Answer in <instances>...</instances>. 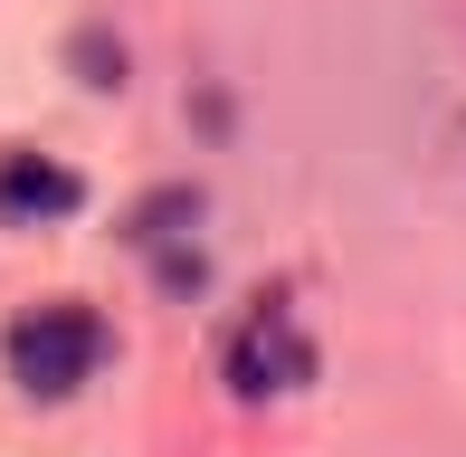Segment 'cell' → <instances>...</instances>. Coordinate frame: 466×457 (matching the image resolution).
I'll list each match as a JSON object with an SVG mask.
<instances>
[{
    "label": "cell",
    "instance_id": "cell-1",
    "mask_svg": "<svg viewBox=\"0 0 466 457\" xmlns=\"http://www.w3.org/2000/svg\"><path fill=\"white\" fill-rule=\"evenodd\" d=\"M105 352H115V334H105L96 305H29V315L0 334V362H10V381L29 391V401H67V391H86L105 371Z\"/></svg>",
    "mask_w": 466,
    "mask_h": 457
},
{
    "label": "cell",
    "instance_id": "cell-2",
    "mask_svg": "<svg viewBox=\"0 0 466 457\" xmlns=\"http://www.w3.org/2000/svg\"><path fill=\"white\" fill-rule=\"evenodd\" d=\"M295 381H314V343L295 334L286 296H258V315L228 334V391H238V401H277Z\"/></svg>",
    "mask_w": 466,
    "mask_h": 457
},
{
    "label": "cell",
    "instance_id": "cell-3",
    "mask_svg": "<svg viewBox=\"0 0 466 457\" xmlns=\"http://www.w3.org/2000/svg\"><path fill=\"white\" fill-rule=\"evenodd\" d=\"M190 219H200V191H153V200L134 210V248L162 267V286H172V296L200 286V239H190Z\"/></svg>",
    "mask_w": 466,
    "mask_h": 457
},
{
    "label": "cell",
    "instance_id": "cell-4",
    "mask_svg": "<svg viewBox=\"0 0 466 457\" xmlns=\"http://www.w3.org/2000/svg\"><path fill=\"white\" fill-rule=\"evenodd\" d=\"M76 200H86V181H76L67 162H48V153H0V219H10V228H48V219H67Z\"/></svg>",
    "mask_w": 466,
    "mask_h": 457
}]
</instances>
